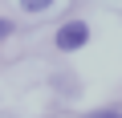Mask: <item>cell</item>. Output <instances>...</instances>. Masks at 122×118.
Listing matches in <instances>:
<instances>
[{"instance_id": "obj_1", "label": "cell", "mask_w": 122, "mask_h": 118, "mask_svg": "<svg viewBox=\"0 0 122 118\" xmlns=\"http://www.w3.org/2000/svg\"><path fill=\"white\" fill-rule=\"evenodd\" d=\"M86 41H90V25L86 21H65V25H61L57 29V49L61 53H73V49H86Z\"/></svg>"}, {"instance_id": "obj_2", "label": "cell", "mask_w": 122, "mask_h": 118, "mask_svg": "<svg viewBox=\"0 0 122 118\" xmlns=\"http://www.w3.org/2000/svg\"><path fill=\"white\" fill-rule=\"evenodd\" d=\"M49 0H25V12H45Z\"/></svg>"}, {"instance_id": "obj_3", "label": "cell", "mask_w": 122, "mask_h": 118, "mask_svg": "<svg viewBox=\"0 0 122 118\" xmlns=\"http://www.w3.org/2000/svg\"><path fill=\"white\" fill-rule=\"evenodd\" d=\"M12 37V21H0V41H8Z\"/></svg>"}, {"instance_id": "obj_4", "label": "cell", "mask_w": 122, "mask_h": 118, "mask_svg": "<svg viewBox=\"0 0 122 118\" xmlns=\"http://www.w3.org/2000/svg\"><path fill=\"white\" fill-rule=\"evenodd\" d=\"M86 118H118V110H94V114H86Z\"/></svg>"}]
</instances>
